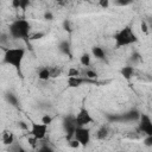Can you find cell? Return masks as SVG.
<instances>
[{
  "instance_id": "6da1fadb",
  "label": "cell",
  "mask_w": 152,
  "mask_h": 152,
  "mask_svg": "<svg viewBox=\"0 0 152 152\" xmlns=\"http://www.w3.org/2000/svg\"><path fill=\"white\" fill-rule=\"evenodd\" d=\"M25 53L26 51L24 48H8L5 50L2 63L13 66L17 70V72L20 76H23L21 66H23V62L25 58Z\"/></svg>"
},
{
  "instance_id": "7a4b0ae2",
  "label": "cell",
  "mask_w": 152,
  "mask_h": 152,
  "mask_svg": "<svg viewBox=\"0 0 152 152\" xmlns=\"http://www.w3.org/2000/svg\"><path fill=\"white\" fill-rule=\"evenodd\" d=\"M113 39H114L115 49H120V48H125V46L135 44L138 42V36L133 31L132 26L127 25V26L120 28L118 32H115L113 36Z\"/></svg>"
},
{
  "instance_id": "3957f363",
  "label": "cell",
  "mask_w": 152,
  "mask_h": 152,
  "mask_svg": "<svg viewBox=\"0 0 152 152\" xmlns=\"http://www.w3.org/2000/svg\"><path fill=\"white\" fill-rule=\"evenodd\" d=\"M8 33L14 39H28L31 34V24L25 19H17L10 24Z\"/></svg>"
},
{
  "instance_id": "277c9868",
  "label": "cell",
  "mask_w": 152,
  "mask_h": 152,
  "mask_svg": "<svg viewBox=\"0 0 152 152\" xmlns=\"http://www.w3.org/2000/svg\"><path fill=\"white\" fill-rule=\"evenodd\" d=\"M62 127H63V129L65 132L66 140L72 139L74 134H75V131L78 127L77 124H76V115L68 114V115L63 116V119H62Z\"/></svg>"
},
{
  "instance_id": "5b68a950",
  "label": "cell",
  "mask_w": 152,
  "mask_h": 152,
  "mask_svg": "<svg viewBox=\"0 0 152 152\" xmlns=\"http://www.w3.org/2000/svg\"><path fill=\"white\" fill-rule=\"evenodd\" d=\"M138 131L144 135H152V119L145 113H141L139 116Z\"/></svg>"
},
{
  "instance_id": "8992f818",
  "label": "cell",
  "mask_w": 152,
  "mask_h": 152,
  "mask_svg": "<svg viewBox=\"0 0 152 152\" xmlns=\"http://www.w3.org/2000/svg\"><path fill=\"white\" fill-rule=\"evenodd\" d=\"M74 138L82 145V146H87L90 142L91 135H90V129L87 126H78L75 131Z\"/></svg>"
},
{
  "instance_id": "52a82bcc",
  "label": "cell",
  "mask_w": 152,
  "mask_h": 152,
  "mask_svg": "<svg viewBox=\"0 0 152 152\" xmlns=\"http://www.w3.org/2000/svg\"><path fill=\"white\" fill-rule=\"evenodd\" d=\"M30 133L31 135H33L34 138H37L38 140H43L45 139L46 134H48V125L40 122H31V128H30Z\"/></svg>"
},
{
  "instance_id": "ba28073f",
  "label": "cell",
  "mask_w": 152,
  "mask_h": 152,
  "mask_svg": "<svg viewBox=\"0 0 152 152\" xmlns=\"http://www.w3.org/2000/svg\"><path fill=\"white\" fill-rule=\"evenodd\" d=\"M93 122V118L89 113V110L86 107H82L78 113L76 114V124L77 126H88Z\"/></svg>"
},
{
  "instance_id": "9c48e42d",
  "label": "cell",
  "mask_w": 152,
  "mask_h": 152,
  "mask_svg": "<svg viewBox=\"0 0 152 152\" xmlns=\"http://www.w3.org/2000/svg\"><path fill=\"white\" fill-rule=\"evenodd\" d=\"M87 82H90L89 78L84 77V76H68L66 77V83H68V87L69 88H78L81 87L82 84L87 83Z\"/></svg>"
},
{
  "instance_id": "30bf717a",
  "label": "cell",
  "mask_w": 152,
  "mask_h": 152,
  "mask_svg": "<svg viewBox=\"0 0 152 152\" xmlns=\"http://www.w3.org/2000/svg\"><path fill=\"white\" fill-rule=\"evenodd\" d=\"M140 114L141 113L135 108L134 109H129L128 112H126L124 114H120L121 115V121H138Z\"/></svg>"
},
{
  "instance_id": "8fae6325",
  "label": "cell",
  "mask_w": 152,
  "mask_h": 152,
  "mask_svg": "<svg viewBox=\"0 0 152 152\" xmlns=\"http://www.w3.org/2000/svg\"><path fill=\"white\" fill-rule=\"evenodd\" d=\"M134 72H135V69H134L133 65H125V66H122L121 70H120L121 76H122L126 81H131L132 77L134 76Z\"/></svg>"
},
{
  "instance_id": "7c38bea8",
  "label": "cell",
  "mask_w": 152,
  "mask_h": 152,
  "mask_svg": "<svg viewBox=\"0 0 152 152\" xmlns=\"http://www.w3.org/2000/svg\"><path fill=\"white\" fill-rule=\"evenodd\" d=\"M37 76L40 81H48L51 78V75H50V68L49 66H40L37 71Z\"/></svg>"
},
{
  "instance_id": "4fadbf2b",
  "label": "cell",
  "mask_w": 152,
  "mask_h": 152,
  "mask_svg": "<svg viewBox=\"0 0 152 152\" xmlns=\"http://www.w3.org/2000/svg\"><path fill=\"white\" fill-rule=\"evenodd\" d=\"M57 48H58V50H59L61 53L66 55V56H71V45H70V43L68 40L59 42V44H58Z\"/></svg>"
},
{
  "instance_id": "5bb4252c",
  "label": "cell",
  "mask_w": 152,
  "mask_h": 152,
  "mask_svg": "<svg viewBox=\"0 0 152 152\" xmlns=\"http://www.w3.org/2000/svg\"><path fill=\"white\" fill-rule=\"evenodd\" d=\"M1 141L4 145L6 146H10L14 142V134L10 131H4L2 134H1Z\"/></svg>"
},
{
  "instance_id": "9a60e30c",
  "label": "cell",
  "mask_w": 152,
  "mask_h": 152,
  "mask_svg": "<svg viewBox=\"0 0 152 152\" xmlns=\"http://www.w3.org/2000/svg\"><path fill=\"white\" fill-rule=\"evenodd\" d=\"M91 53L96 59H100V61L106 59V52L101 46H93L91 48Z\"/></svg>"
},
{
  "instance_id": "2e32d148",
  "label": "cell",
  "mask_w": 152,
  "mask_h": 152,
  "mask_svg": "<svg viewBox=\"0 0 152 152\" xmlns=\"http://www.w3.org/2000/svg\"><path fill=\"white\" fill-rule=\"evenodd\" d=\"M109 135V129H108V127L107 126H101L97 131H96V138L99 139V140H104Z\"/></svg>"
},
{
  "instance_id": "e0dca14e",
  "label": "cell",
  "mask_w": 152,
  "mask_h": 152,
  "mask_svg": "<svg viewBox=\"0 0 152 152\" xmlns=\"http://www.w3.org/2000/svg\"><path fill=\"white\" fill-rule=\"evenodd\" d=\"M5 99H6V101H7L11 106H13V107H18V106H19V100H18V97H17L14 94H12V93H7V94L5 95Z\"/></svg>"
},
{
  "instance_id": "ac0fdd59",
  "label": "cell",
  "mask_w": 152,
  "mask_h": 152,
  "mask_svg": "<svg viewBox=\"0 0 152 152\" xmlns=\"http://www.w3.org/2000/svg\"><path fill=\"white\" fill-rule=\"evenodd\" d=\"M80 63H81V65H83L84 68L89 66L90 63H91V57H90V55H89L88 52H83V53L81 55V57H80Z\"/></svg>"
},
{
  "instance_id": "d6986e66",
  "label": "cell",
  "mask_w": 152,
  "mask_h": 152,
  "mask_svg": "<svg viewBox=\"0 0 152 152\" xmlns=\"http://www.w3.org/2000/svg\"><path fill=\"white\" fill-rule=\"evenodd\" d=\"M62 74V69L59 66H50V75L51 78H57Z\"/></svg>"
},
{
  "instance_id": "ffe728a7",
  "label": "cell",
  "mask_w": 152,
  "mask_h": 152,
  "mask_svg": "<svg viewBox=\"0 0 152 152\" xmlns=\"http://www.w3.org/2000/svg\"><path fill=\"white\" fill-rule=\"evenodd\" d=\"M84 77H87V78H89V80H95V78L97 77V72H96L95 70L89 69V68L87 66L86 72H84Z\"/></svg>"
},
{
  "instance_id": "44dd1931",
  "label": "cell",
  "mask_w": 152,
  "mask_h": 152,
  "mask_svg": "<svg viewBox=\"0 0 152 152\" xmlns=\"http://www.w3.org/2000/svg\"><path fill=\"white\" fill-rule=\"evenodd\" d=\"M133 4V0H114V5L118 7H126Z\"/></svg>"
},
{
  "instance_id": "7402d4cb",
  "label": "cell",
  "mask_w": 152,
  "mask_h": 152,
  "mask_svg": "<svg viewBox=\"0 0 152 152\" xmlns=\"http://www.w3.org/2000/svg\"><path fill=\"white\" fill-rule=\"evenodd\" d=\"M44 36H45L44 32H36V33H31L28 39L30 40H38V39H42Z\"/></svg>"
},
{
  "instance_id": "603a6c76",
  "label": "cell",
  "mask_w": 152,
  "mask_h": 152,
  "mask_svg": "<svg viewBox=\"0 0 152 152\" xmlns=\"http://www.w3.org/2000/svg\"><path fill=\"white\" fill-rule=\"evenodd\" d=\"M52 121H53V118H52L50 114H45V115L42 116V122L45 124V125H48V126H49Z\"/></svg>"
},
{
  "instance_id": "cb8c5ba5",
  "label": "cell",
  "mask_w": 152,
  "mask_h": 152,
  "mask_svg": "<svg viewBox=\"0 0 152 152\" xmlns=\"http://www.w3.org/2000/svg\"><path fill=\"white\" fill-rule=\"evenodd\" d=\"M131 61L133 62V63H137V62H140L141 61V56H140V53L139 52H133L132 55H131Z\"/></svg>"
},
{
  "instance_id": "d4e9b609",
  "label": "cell",
  "mask_w": 152,
  "mask_h": 152,
  "mask_svg": "<svg viewBox=\"0 0 152 152\" xmlns=\"http://www.w3.org/2000/svg\"><path fill=\"white\" fill-rule=\"evenodd\" d=\"M30 2H31V0H19L20 10L21 11H26V8L30 6Z\"/></svg>"
},
{
  "instance_id": "484cf974",
  "label": "cell",
  "mask_w": 152,
  "mask_h": 152,
  "mask_svg": "<svg viewBox=\"0 0 152 152\" xmlns=\"http://www.w3.org/2000/svg\"><path fill=\"white\" fill-rule=\"evenodd\" d=\"M144 145L146 147H152V135H145V138H144Z\"/></svg>"
},
{
  "instance_id": "4316f807",
  "label": "cell",
  "mask_w": 152,
  "mask_h": 152,
  "mask_svg": "<svg viewBox=\"0 0 152 152\" xmlns=\"http://www.w3.org/2000/svg\"><path fill=\"white\" fill-rule=\"evenodd\" d=\"M68 144H69V146L70 147H72V148H77L81 144L75 139V138H72V139H70V140H68Z\"/></svg>"
},
{
  "instance_id": "83f0119b",
  "label": "cell",
  "mask_w": 152,
  "mask_h": 152,
  "mask_svg": "<svg viewBox=\"0 0 152 152\" xmlns=\"http://www.w3.org/2000/svg\"><path fill=\"white\" fill-rule=\"evenodd\" d=\"M80 70H77L76 68H70L68 71V76H80Z\"/></svg>"
},
{
  "instance_id": "f1b7e54d",
  "label": "cell",
  "mask_w": 152,
  "mask_h": 152,
  "mask_svg": "<svg viewBox=\"0 0 152 152\" xmlns=\"http://www.w3.org/2000/svg\"><path fill=\"white\" fill-rule=\"evenodd\" d=\"M63 28H64L65 31H68V32H71V31H72V27L70 26V21H69V20H64V21H63Z\"/></svg>"
},
{
  "instance_id": "f546056e",
  "label": "cell",
  "mask_w": 152,
  "mask_h": 152,
  "mask_svg": "<svg viewBox=\"0 0 152 152\" xmlns=\"http://www.w3.org/2000/svg\"><path fill=\"white\" fill-rule=\"evenodd\" d=\"M97 1H99L100 7H102V8H108L109 7V0H97Z\"/></svg>"
},
{
  "instance_id": "4dcf8cb0",
  "label": "cell",
  "mask_w": 152,
  "mask_h": 152,
  "mask_svg": "<svg viewBox=\"0 0 152 152\" xmlns=\"http://www.w3.org/2000/svg\"><path fill=\"white\" fill-rule=\"evenodd\" d=\"M140 27H141V31H142L144 33H147V32H148V26H147V24H146L145 20H142V21L140 23Z\"/></svg>"
},
{
  "instance_id": "1f68e13d",
  "label": "cell",
  "mask_w": 152,
  "mask_h": 152,
  "mask_svg": "<svg viewBox=\"0 0 152 152\" xmlns=\"http://www.w3.org/2000/svg\"><path fill=\"white\" fill-rule=\"evenodd\" d=\"M44 19H45V20H52V19H53V14H52L50 11H46V12L44 13Z\"/></svg>"
},
{
  "instance_id": "d6a6232c",
  "label": "cell",
  "mask_w": 152,
  "mask_h": 152,
  "mask_svg": "<svg viewBox=\"0 0 152 152\" xmlns=\"http://www.w3.org/2000/svg\"><path fill=\"white\" fill-rule=\"evenodd\" d=\"M38 151H39V152H52V148L49 147V146H46V145H44V146L39 147Z\"/></svg>"
},
{
  "instance_id": "836d02e7",
  "label": "cell",
  "mask_w": 152,
  "mask_h": 152,
  "mask_svg": "<svg viewBox=\"0 0 152 152\" xmlns=\"http://www.w3.org/2000/svg\"><path fill=\"white\" fill-rule=\"evenodd\" d=\"M12 7H13V8H17V10H19V8H20V4H19V0H12Z\"/></svg>"
},
{
  "instance_id": "e575fe53",
  "label": "cell",
  "mask_w": 152,
  "mask_h": 152,
  "mask_svg": "<svg viewBox=\"0 0 152 152\" xmlns=\"http://www.w3.org/2000/svg\"><path fill=\"white\" fill-rule=\"evenodd\" d=\"M19 127L23 128V129H28V126H27L24 121H19Z\"/></svg>"
},
{
  "instance_id": "d590c367",
  "label": "cell",
  "mask_w": 152,
  "mask_h": 152,
  "mask_svg": "<svg viewBox=\"0 0 152 152\" xmlns=\"http://www.w3.org/2000/svg\"><path fill=\"white\" fill-rule=\"evenodd\" d=\"M31 1H33V0H31Z\"/></svg>"
}]
</instances>
